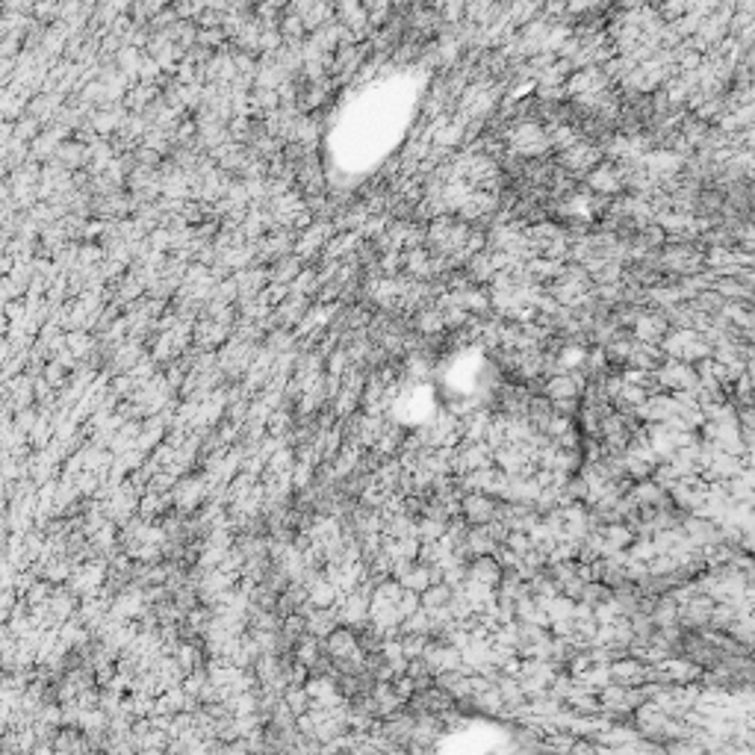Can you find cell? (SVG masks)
I'll return each mask as SVG.
<instances>
[{"instance_id": "obj_1", "label": "cell", "mask_w": 755, "mask_h": 755, "mask_svg": "<svg viewBox=\"0 0 755 755\" xmlns=\"http://www.w3.org/2000/svg\"><path fill=\"white\" fill-rule=\"evenodd\" d=\"M464 511H466V516H469V523L484 525V523H490V519L496 516V505H493V499L475 493V496H466V499H464Z\"/></svg>"}, {"instance_id": "obj_2", "label": "cell", "mask_w": 755, "mask_h": 755, "mask_svg": "<svg viewBox=\"0 0 755 755\" xmlns=\"http://www.w3.org/2000/svg\"><path fill=\"white\" fill-rule=\"evenodd\" d=\"M578 381H573V378H552L546 384V393L552 396V398H575V393H578Z\"/></svg>"}, {"instance_id": "obj_3", "label": "cell", "mask_w": 755, "mask_h": 755, "mask_svg": "<svg viewBox=\"0 0 755 755\" xmlns=\"http://www.w3.org/2000/svg\"><path fill=\"white\" fill-rule=\"evenodd\" d=\"M519 514H523V516H525L528 511H525V507H514V516H519ZM534 523H537V519H525V523H523V528H531ZM511 528H516V523H514Z\"/></svg>"}]
</instances>
